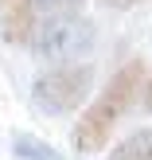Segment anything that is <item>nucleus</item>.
<instances>
[{
	"label": "nucleus",
	"mask_w": 152,
	"mask_h": 160,
	"mask_svg": "<svg viewBox=\"0 0 152 160\" xmlns=\"http://www.w3.org/2000/svg\"><path fill=\"white\" fill-rule=\"evenodd\" d=\"M140 86H145V59H129L105 86H101L98 102L86 106V113L74 121V129H70V145H74V152L90 156V152H101V148L109 145L113 125L125 117V109L133 106V98H137Z\"/></svg>",
	"instance_id": "obj_1"
},
{
	"label": "nucleus",
	"mask_w": 152,
	"mask_h": 160,
	"mask_svg": "<svg viewBox=\"0 0 152 160\" xmlns=\"http://www.w3.org/2000/svg\"><path fill=\"white\" fill-rule=\"evenodd\" d=\"M27 43H31V51H35V59H43V62H55V67H59V62H78L82 55L94 51L98 28H94L86 16L59 12L47 23H39Z\"/></svg>",
	"instance_id": "obj_2"
},
{
	"label": "nucleus",
	"mask_w": 152,
	"mask_h": 160,
	"mask_svg": "<svg viewBox=\"0 0 152 160\" xmlns=\"http://www.w3.org/2000/svg\"><path fill=\"white\" fill-rule=\"evenodd\" d=\"M94 90V67L90 62H59V67L43 70L31 86V102L39 113L59 117L70 113L86 102V94Z\"/></svg>",
	"instance_id": "obj_3"
},
{
	"label": "nucleus",
	"mask_w": 152,
	"mask_h": 160,
	"mask_svg": "<svg viewBox=\"0 0 152 160\" xmlns=\"http://www.w3.org/2000/svg\"><path fill=\"white\" fill-rule=\"evenodd\" d=\"M31 31H35V8H31V0H12L4 20H0V35L8 43H27Z\"/></svg>",
	"instance_id": "obj_4"
},
{
	"label": "nucleus",
	"mask_w": 152,
	"mask_h": 160,
	"mask_svg": "<svg viewBox=\"0 0 152 160\" xmlns=\"http://www.w3.org/2000/svg\"><path fill=\"white\" fill-rule=\"evenodd\" d=\"M109 160H152V129H137L125 141H117Z\"/></svg>",
	"instance_id": "obj_5"
},
{
	"label": "nucleus",
	"mask_w": 152,
	"mask_h": 160,
	"mask_svg": "<svg viewBox=\"0 0 152 160\" xmlns=\"http://www.w3.org/2000/svg\"><path fill=\"white\" fill-rule=\"evenodd\" d=\"M12 152L20 156V160H62L51 145H47V141L31 137V133H20V137H12Z\"/></svg>",
	"instance_id": "obj_6"
},
{
	"label": "nucleus",
	"mask_w": 152,
	"mask_h": 160,
	"mask_svg": "<svg viewBox=\"0 0 152 160\" xmlns=\"http://www.w3.org/2000/svg\"><path fill=\"white\" fill-rule=\"evenodd\" d=\"M82 0H31V8L35 12H51V16H59V12H70V8H78Z\"/></svg>",
	"instance_id": "obj_7"
},
{
	"label": "nucleus",
	"mask_w": 152,
	"mask_h": 160,
	"mask_svg": "<svg viewBox=\"0 0 152 160\" xmlns=\"http://www.w3.org/2000/svg\"><path fill=\"white\" fill-rule=\"evenodd\" d=\"M105 8H129V4H140V0H101Z\"/></svg>",
	"instance_id": "obj_8"
},
{
	"label": "nucleus",
	"mask_w": 152,
	"mask_h": 160,
	"mask_svg": "<svg viewBox=\"0 0 152 160\" xmlns=\"http://www.w3.org/2000/svg\"><path fill=\"white\" fill-rule=\"evenodd\" d=\"M145 109L152 113V78H148V86H145Z\"/></svg>",
	"instance_id": "obj_9"
},
{
	"label": "nucleus",
	"mask_w": 152,
	"mask_h": 160,
	"mask_svg": "<svg viewBox=\"0 0 152 160\" xmlns=\"http://www.w3.org/2000/svg\"><path fill=\"white\" fill-rule=\"evenodd\" d=\"M0 4H4V0H0Z\"/></svg>",
	"instance_id": "obj_10"
}]
</instances>
